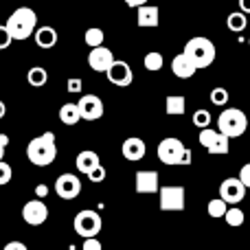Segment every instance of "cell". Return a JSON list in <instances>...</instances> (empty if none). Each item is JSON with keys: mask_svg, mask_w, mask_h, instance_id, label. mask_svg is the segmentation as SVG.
I'll list each match as a JSON object with an SVG mask.
<instances>
[{"mask_svg": "<svg viewBox=\"0 0 250 250\" xmlns=\"http://www.w3.org/2000/svg\"><path fill=\"white\" fill-rule=\"evenodd\" d=\"M26 158L38 167H46V165L55 163L57 158V145H55V134L44 132L42 136H35L33 141L26 145Z\"/></svg>", "mask_w": 250, "mask_h": 250, "instance_id": "6da1fadb", "label": "cell"}, {"mask_svg": "<svg viewBox=\"0 0 250 250\" xmlns=\"http://www.w3.org/2000/svg\"><path fill=\"white\" fill-rule=\"evenodd\" d=\"M7 29L11 33L13 40H29L35 31V24H38V13L31 7H18L11 16L7 18Z\"/></svg>", "mask_w": 250, "mask_h": 250, "instance_id": "7a4b0ae2", "label": "cell"}, {"mask_svg": "<svg viewBox=\"0 0 250 250\" xmlns=\"http://www.w3.org/2000/svg\"><path fill=\"white\" fill-rule=\"evenodd\" d=\"M182 53L193 62L195 68H208V66L215 62V55H217L215 44L208 38H202V35H200V38H191L189 42L185 44V51Z\"/></svg>", "mask_w": 250, "mask_h": 250, "instance_id": "3957f363", "label": "cell"}, {"mask_svg": "<svg viewBox=\"0 0 250 250\" xmlns=\"http://www.w3.org/2000/svg\"><path fill=\"white\" fill-rule=\"evenodd\" d=\"M156 154H158V160L165 165H191V149H187L185 145H182L180 138H163V141L158 143V149H156Z\"/></svg>", "mask_w": 250, "mask_h": 250, "instance_id": "277c9868", "label": "cell"}, {"mask_svg": "<svg viewBox=\"0 0 250 250\" xmlns=\"http://www.w3.org/2000/svg\"><path fill=\"white\" fill-rule=\"evenodd\" d=\"M248 127V119L246 114L239 108H229L217 117V129L224 132L229 138H239Z\"/></svg>", "mask_w": 250, "mask_h": 250, "instance_id": "5b68a950", "label": "cell"}, {"mask_svg": "<svg viewBox=\"0 0 250 250\" xmlns=\"http://www.w3.org/2000/svg\"><path fill=\"white\" fill-rule=\"evenodd\" d=\"M73 226H75V233L86 239V237H97V235L101 233L104 222H101V215L95 208H83V211H79L77 215H75Z\"/></svg>", "mask_w": 250, "mask_h": 250, "instance_id": "8992f818", "label": "cell"}, {"mask_svg": "<svg viewBox=\"0 0 250 250\" xmlns=\"http://www.w3.org/2000/svg\"><path fill=\"white\" fill-rule=\"evenodd\" d=\"M229 141L230 138L226 136L224 132H220V129H211V127H204L200 129V145L204 147V149L208 151V154H229Z\"/></svg>", "mask_w": 250, "mask_h": 250, "instance_id": "52a82bcc", "label": "cell"}, {"mask_svg": "<svg viewBox=\"0 0 250 250\" xmlns=\"http://www.w3.org/2000/svg\"><path fill=\"white\" fill-rule=\"evenodd\" d=\"M158 198H160V211H185V198H187L185 187L180 185L160 187Z\"/></svg>", "mask_w": 250, "mask_h": 250, "instance_id": "ba28073f", "label": "cell"}, {"mask_svg": "<svg viewBox=\"0 0 250 250\" xmlns=\"http://www.w3.org/2000/svg\"><path fill=\"white\" fill-rule=\"evenodd\" d=\"M48 217V208L46 204L42 202V198L29 200V202L22 207V220L26 222L29 226H42Z\"/></svg>", "mask_w": 250, "mask_h": 250, "instance_id": "9c48e42d", "label": "cell"}, {"mask_svg": "<svg viewBox=\"0 0 250 250\" xmlns=\"http://www.w3.org/2000/svg\"><path fill=\"white\" fill-rule=\"evenodd\" d=\"M55 193L62 200H75L82 193V180L75 173H62L55 180Z\"/></svg>", "mask_w": 250, "mask_h": 250, "instance_id": "30bf717a", "label": "cell"}, {"mask_svg": "<svg viewBox=\"0 0 250 250\" xmlns=\"http://www.w3.org/2000/svg\"><path fill=\"white\" fill-rule=\"evenodd\" d=\"M136 193L141 195H149V193H158L160 191V178H158V171L154 169H141L136 171Z\"/></svg>", "mask_w": 250, "mask_h": 250, "instance_id": "8fae6325", "label": "cell"}, {"mask_svg": "<svg viewBox=\"0 0 250 250\" xmlns=\"http://www.w3.org/2000/svg\"><path fill=\"white\" fill-rule=\"evenodd\" d=\"M105 75H108V82L119 88H125L134 82V73H132V68H129V64L127 62H121V60H114L112 66L105 70Z\"/></svg>", "mask_w": 250, "mask_h": 250, "instance_id": "7c38bea8", "label": "cell"}, {"mask_svg": "<svg viewBox=\"0 0 250 250\" xmlns=\"http://www.w3.org/2000/svg\"><path fill=\"white\" fill-rule=\"evenodd\" d=\"M114 62V53L110 51L108 46H95L90 48V53H88V66H90L95 73H105V70L112 66Z\"/></svg>", "mask_w": 250, "mask_h": 250, "instance_id": "4fadbf2b", "label": "cell"}, {"mask_svg": "<svg viewBox=\"0 0 250 250\" xmlns=\"http://www.w3.org/2000/svg\"><path fill=\"white\" fill-rule=\"evenodd\" d=\"M77 105H79V112H82L83 121H97V119L104 117V101L97 95H83L77 101Z\"/></svg>", "mask_w": 250, "mask_h": 250, "instance_id": "5bb4252c", "label": "cell"}, {"mask_svg": "<svg viewBox=\"0 0 250 250\" xmlns=\"http://www.w3.org/2000/svg\"><path fill=\"white\" fill-rule=\"evenodd\" d=\"M246 195V185L239 178H226L220 185V198L226 200L229 204H237Z\"/></svg>", "mask_w": 250, "mask_h": 250, "instance_id": "9a60e30c", "label": "cell"}, {"mask_svg": "<svg viewBox=\"0 0 250 250\" xmlns=\"http://www.w3.org/2000/svg\"><path fill=\"white\" fill-rule=\"evenodd\" d=\"M121 154L125 160H129V163H138V160L145 158L147 154V147H145V141L138 136H129L123 141V147H121Z\"/></svg>", "mask_w": 250, "mask_h": 250, "instance_id": "2e32d148", "label": "cell"}, {"mask_svg": "<svg viewBox=\"0 0 250 250\" xmlns=\"http://www.w3.org/2000/svg\"><path fill=\"white\" fill-rule=\"evenodd\" d=\"M195 70H198V68H195V64L185 55V53H180V55L173 57V62H171V73L176 75V77L189 79V77H193V75H195Z\"/></svg>", "mask_w": 250, "mask_h": 250, "instance_id": "e0dca14e", "label": "cell"}, {"mask_svg": "<svg viewBox=\"0 0 250 250\" xmlns=\"http://www.w3.org/2000/svg\"><path fill=\"white\" fill-rule=\"evenodd\" d=\"M99 154L97 151H92V149H83V151H79L77 154V158H75V167H77V171L79 173H90L95 167H99Z\"/></svg>", "mask_w": 250, "mask_h": 250, "instance_id": "ac0fdd59", "label": "cell"}, {"mask_svg": "<svg viewBox=\"0 0 250 250\" xmlns=\"http://www.w3.org/2000/svg\"><path fill=\"white\" fill-rule=\"evenodd\" d=\"M160 11L154 4H141L138 7V26H158Z\"/></svg>", "mask_w": 250, "mask_h": 250, "instance_id": "d6986e66", "label": "cell"}, {"mask_svg": "<svg viewBox=\"0 0 250 250\" xmlns=\"http://www.w3.org/2000/svg\"><path fill=\"white\" fill-rule=\"evenodd\" d=\"M35 44L40 48H53L57 44V31L53 26H40L35 31Z\"/></svg>", "mask_w": 250, "mask_h": 250, "instance_id": "ffe728a7", "label": "cell"}, {"mask_svg": "<svg viewBox=\"0 0 250 250\" xmlns=\"http://www.w3.org/2000/svg\"><path fill=\"white\" fill-rule=\"evenodd\" d=\"M60 121L64 125H77L82 121V112H79V105L77 104H64L60 108Z\"/></svg>", "mask_w": 250, "mask_h": 250, "instance_id": "44dd1931", "label": "cell"}, {"mask_svg": "<svg viewBox=\"0 0 250 250\" xmlns=\"http://www.w3.org/2000/svg\"><path fill=\"white\" fill-rule=\"evenodd\" d=\"M46 79H48V73L42 66H33V68H29V73H26V82L33 88H42L44 83H46Z\"/></svg>", "mask_w": 250, "mask_h": 250, "instance_id": "7402d4cb", "label": "cell"}, {"mask_svg": "<svg viewBox=\"0 0 250 250\" xmlns=\"http://www.w3.org/2000/svg\"><path fill=\"white\" fill-rule=\"evenodd\" d=\"M185 110H187V101H185V97H167L165 99V112L167 114H185Z\"/></svg>", "mask_w": 250, "mask_h": 250, "instance_id": "603a6c76", "label": "cell"}, {"mask_svg": "<svg viewBox=\"0 0 250 250\" xmlns=\"http://www.w3.org/2000/svg\"><path fill=\"white\" fill-rule=\"evenodd\" d=\"M229 207L230 204L226 202V200H222V198H215V200H211L208 202V215L213 217V220H220V217H224L226 215V211H229Z\"/></svg>", "mask_w": 250, "mask_h": 250, "instance_id": "cb8c5ba5", "label": "cell"}, {"mask_svg": "<svg viewBox=\"0 0 250 250\" xmlns=\"http://www.w3.org/2000/svg\"><path fill=\"white\" fill-rule=\"evenodd\" d=\"M246 13L244 11H237V13H230L229 18H226V26H229L233 33H239V31L246 29Z\"/></svg>", "mask_w": 250, "mask_h": 250, "instance_id": "d4e9b609", "label": "cell"}, {"mask_svg": "<svg viewBox=\"0 0 250 250\" xmlns=\"http://www.w3.org/2000/svg\"><path fill=\"white\" fill-rule=\"evenodd\" d=\"M224 220H226L229 226H242L244 220H246V215H244L242 208H237V204H230L229 211H226V215H224Z\"/></svg>", "mask_w": 250, "mask_h": 250, "instance_id": "484cf974", "label": "cell"}, {"mask_svg": "<svg viewBox=\"0 0 250 250\" xmlns=\"http://www.w3.org/2000/svg\"><path fill=\"white\" fill-rule=\"evenodd\" d=\"M143 64H145V68H147V70H151V73H156V70H160V68H163L165 60H163V55H160V53L151 51V53H147V55H145V60H143Z\"/></svg>", "mask_w": 250, "mask_h": 250, "instance_id": "4316f807", "label": "cell"}, {"mask_svg": "<svg viewBox=\"0 0 250 250\" xmlns=\"http://www.w3.org/2000/svg\"><path fill=\"white\" fill-rule=\"evenodd\" d=\"M86 44L90 48L101 46V44H104V29H99V26H90V29L86 31Z\"/></svg>", "mask_w": 250, "mask_h": 250, "instance_id": "83f0119b", "label": "cell"}, {"mask_svg": "<svg viewBox=\"0 0 250 250\" xmlns=\"http://www.w3.org/2000/svg\"><path fill=\"white\" fill-rule=\"evenodd\" d=\"M193 125L200 127V129L208 127V125H211V112H208V110H195L193 112Z\"/></svg>", "mask_w": 250, "mask_h": 250, "instance_id": "f1b7e54d", "label": "cell"}, {"mask_svg": "<svg viewBox=\"0 0 250 250\" xmlns=\"http://www.w3.org/2000/svg\"><path fill=\"white\" fill-rule=\"evenodd\" d=\"M226 101H229V92H226V88H213L211 90V104L213 105H226Z\"/></svg>", "mask_w": 250, "mask_h": 250, "instance_id": "f546056e", "label": "cell"}, {"mask_svg": "<svg viewBox=\"0 0 250 250\" xmlns=\"http://www.w3.org/2000/svg\"><path fill=\"white\" fill-rule=\"evenodd\" d=\"M11 42H13V38H11V33H9L7 24H0V51L9 48L11 46Z\"/></svg>", "mask_w": 250, "mask_h": 250, "instance_id": "4dcf8cb0", "label": "cell"}, {"mask_svg": "<svg viewBox=\"0 0 250 250\" xmlns=\"http://www.w3.org/2000/svg\"><path fill=\"white\" fill-rule=\"evenodd\" d=\"M11 165L9 163H4V160H0V187L2 185H7L9 180H11Z\"/></svg>", "mask_w": 250, "mask_h": 250, "instance_id": "1f68e13d", "label": "cell"}, {"mask_svg": "<svg viewBox=\"0 0 250 250\" xmlns=\"http://www.w3.org/2000/svg\"><path fill=\"white\" fill-rule=\"evenodd\" d=\"M105 176H108V173H105V169L99 165V167H95L90 173H88V180H90V182H104Z\"/></svg>", "mask_w": 250, "mask_h": 250, "instance_id": "d6a6232c", "label": "cell"}, {"mask_svg": "<svg viewBox=\"0 0 250 250\" xmlns=\"http://www.w3.org/2000/svg\"><path fill=\"white\" fill-rule=\"evenodd\" d=\"M82 250H104V248H101V242L97 237H86L83 239Z\"/></svg>", "mask_w": 250, "mask_h": 250, "instance_id": "836d02e7", "label": "cell"}, {"mask_svg": "<svg viewBox=\"0 0 250 250\" xmlns=\"http://www.w3.org/2000/svg\"><path fill=\"white\" fill-rule=\"evenodd\" d=\"M239 180L246 185V189H250V163H246L242 167V171H239Z\"/></svg>", "mask_w": 250, "mask_h": 250, "instance_id": "e575fe53", "label": "cell"}, {"mask_svg": "<svg viewBox=\"0 0 250 250\" xmlns=\"http://www.w3.org/2000/svg\"><path fill=\"white\" fill-rule=\"evenodd\" d=\"M68 92H82V79H68Z\"/></svg>", "mask_w": 250, "mask_h": 250, "instance_id": "d590c367", "label": "cell"}, {"mask_svg": "<svg viewBox=\"0 0 250 250\" xmlns=\"http://www.w3.org/2000/svg\"><path fill=\"white\" fill-rule=\"evenodd\" d=\"M2 250H29V248H26L22 242H9V244H7V246H4Z\"/></svg>", "mask_w": 250, "mask_h": 250, "instance_id": "8d00e7d4", "label": "cell"}, {"mask_svg": "<svg viewBox=\"0 0 250 250\" xmlns=\"http://www.w3.org/2000/svg\"><path fill=\"white\" fill-rule=\"evenodd\" d=\"M125 4H127V7H141V4H147V0H125Z\"/></svg>", "mask_w": 250, "mask_h": 250, "instance_id": "74e56055", "label": "cell"}, {"mask_svg": "<svg viewBox=\"0 0 250 250\" xmlns=\"http://www.w3.org/2000/svg\"><path fill=\"white\" fill-rule=\"evenodd\" d=\"M239 9L244 13H250V0H239Z\"/></svg>", "mask_w": 250, "mask_h": 250, "instance_id": "f35d334b", "label": "cell"}, {"mask_svg": "<svg viewBox=\"0 0 250 250\" xmlns=\"http://www.w3.org/2000/svg\"><path fill=\"white\" fill-rule=\"evenodd\" d=\"M35 193H38V198H44V195L48 193V187H44V185H40L38 189H35Z\"/></svg>", "mask_w": 250, "mask_h": 250, "instance_id": "ab89813d", "label": "cell"}, {"mask_svg": "<svg viewBox=\"0 0 250 250\" xmlns=\"http://www.w3.org/2000/svg\"><path fill=\"white\" fill-rule=\"evenodd\" d=\"M0 145H4V147L9 145V136H7V134H0Z\"/></svg>", "mask_w": 250, "mask_h": 250, "instance_id": "60d3db41", "label": "cell"}, {"mask_svg": "<svg viewBox=\"0 0 250 250\" xmlns=\"http://www.w3.org/2000/svg\"><path fill=\"white\" fill-rule=\"evenodd\" d=\"M7 114V105H4V101H0V119Z\"/></svg>", "mask_w": 250, "mask_h": 250, "instance_id": "b9f144b4", "label": "cell"}, {"mask_svg": "<svg viewBox=\"0 0 250 250\" xmlns=\"http://www.w3.org/2000/svg\"><path fill=\"white\" fill-rule=\"evenodd\" d=\"M4 158V145H0V160Z\"/></svg>", "mask_w": 250, "mask_h": 250, "instance_id": "7bdbcfd3", "label": "cell"}, {"mask_svg": "<svg viewBox=\"0 0 250 250\" xmlns=\"http://www.w3.org/2000/svg\"><path fill=\"white\" fill-rule=\"evenodd\" d=\"M248 46H250V40H248Z\"/></svg>", "mask_w": 250, "mask_h": 250, "instance_id": "ee69618b", "label": "cell"}, {"mask_svg": "<svg viewBox=\"0 0 250 250\" xmlns=\"http://www.w3.org/2000/svg\"><path fill=\"white\" fill-rule=\"evenodd\" d=\"M0 73H2V68H0Z\"/></svg>", "mask_w": 250, "mask_h": 250, "instance_id": "f6af8a7d", "label": "cell"}]
</instances>
